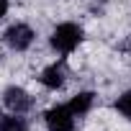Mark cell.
<instances>
[{
    "label": "cell",
    "mask_w": 131,
    "mask_h": 131,
    "mask_svg": "<svg viewBox=\"0 0 131 131\" xmlns=\"http://www.w3.org/2000/svg\"><path fill=\"white\" fill-rule=\"evenodd\" d=\"M51 49L59 51V54H70L80 46L82 41V28L77 23H59L54 31H51Z\"/></svg>",
    "instance_id": "obj_1"
},
{
    "label": "cell",
    "mask_w": 131,
    "mask_h": 131,
    "mask_svg": "<svg viewBox=\"0 0 131 131\" xmlns=\"http://www.w3.org/2000/svg\"><path fill=\"white\" fill-rule=\"evenodd\" d=\"M64 77H67V75H64V64L62 62H54V64H49V67L41 72V85L44 88H49V90H57V88H62L64 85Z\"/></svg>",
    "instance_id": "obj_5"
},
{
    "label": "cell",
    "mask_w": 131,
    "mask_h": 131,
    "mask_svg": "<svg viewBox=\"0 0 131 131\" xmlns=\"http://www.w3.org/2000/svg\"><path fill=\"white\" fill-rule=\"evenodd\" d=\"M116 108H118V113H123L126 118H131V90H126L123 95H118Z\"/></svg>",
    "instance_id": "obj_8"
},
{
    "label": "cell",
    "mask_w": 131,
    "mask_h": 131,
    "mask_svg": "<svg viewBox=\"0 0 131 131\" xmlns=\"http://www.w3.org/2000/svg\"><path fill=\"white\" fill-rule=\"evenodd\" d=\"M34 39H36V34H34V28H31L28 23H13V26H8L5 34H3V41H5L13 51H26V49L34 44Z\"/></svg>",
    "instance_id": "obj_2"
},
{
    "label": "cell",
    "mask_w": 131,
    "mask_h": 131,
    "mask_svg": "<svg viewBox=\"0 0 131 131\" xmlns=\"http://www.w3.org/2000/svg\"><path fill=\"white\" fill-rule=\"evenodd\" d=\"M49 131H75V113L67 105H54L44 113Z\"/></svg>",
    "instance_id": "obj_3"
},
{
    "label": "cell",
    "mask_w": 131,
    "mask_h": 131,
    "mask_svg": "<svg viewBox=\"0 0 131 131\" xmlns=\"http://www.w3.org/2000/svg\"><path fill=\"white\" fill-rule=\"evenodd\" d=\"M3 103H5V108L10 111V113H18V116H23L26 111H31V105H34V98L23 90V88H16V85H10V88H5V93H3Z\"/></svg>",
    "instance_id": "obj_4"
},
{
    "label": "cell",
    "mask_w": 131,
    "mask_h": 131,
    "mask_svg": "<svg viewBox=\"0 0 131 131\" xmlns=\"http://www.w3.org/2000/svg\"><path fill=\"white\" fill-rule=\"evenodd\" d=\"M0 131H28V123L18 113H0Z\"/></svg>",
    "instance_id": "obj_7"
},
{
    "label": "cell",
    "mask_w": 131,
    "mask_h": 131,
    "mask_svg": "<svg viewBox=\"0 0 131 131\" xmlns=\"http://www.w3.org/2000/svg\"><path fill=\"white\" fill-rule=\"evenodd\" d=\"M93 100H95V95H93L90 90H85V93H77V95L67 103V108H70V111L75 113V118H77V116H82V113H88V111H90Z\"/></svg>",
    "instance_id": "obj_6"
},
{
    "label": "cell",
    "mask_w": 131,
    "mask_h": 131,
    "mask_svg": "<svg viewBox=\"0 0 131 131\" xmlns=\"http://www.w3.org/2000/svg\"><path fill=\"white\" fill-rule=\"evenodd\" d=\"M8 13V0H0V18Z\"/></svg>",
    "instance_id": "obj_9"
}]
</instances>
